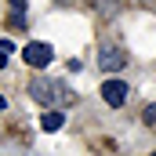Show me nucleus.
<instances>
[{
  "mask_svg": "<svg viewBox=\"0 0 156 156\" xmlns=\"http://www.w3.org/2000/svg\"><path fill=\"white\" fill-rule=\"evenodd\" d=\"M29 94L37 98L40 105H55V102H73V91H69L66 83H58V80H33Z\"/></svg>",
  "mask_w": 156,
  "mask_h": 156,
  "instance_id": "nucleus-1",
  "label": "nucleus"
},
{
  "mask_svg": "<svg viewBox=\"0 0 156 156\" xmlns=\"http://www.w3.org/2000/svg\"><path fill=\"white\" fill-rule=\"evenodd\" d=\"M123 66H127V51H123L120 44H113V40H105V44L98 47V69L116 73V69H123Z\"/></svg>",
  "mask_w": 156,
  "mask_h": 156,
  "instance_id": "nucleus-2",
  "label": "nucleus"
},
{
  "mask_svg": "<svg viewBox=\"0 0 156 156\" xmlns=\"http://www.w3.org/2000/svg\"><path fill=\"white\" fill-rule=\"evenodd\" d=\"M51 55H55V51H51V44H44V40H37V44H29V47L22 51V58H26V62H29L33 69H44V66L51 62Z\"/></svg>",
  "mask_w": 156,
  "mask_h": 156,
  "instance_id": "nucleus-3",
  "label": "nucleus"
},
{
  "mask_svg": "<svg viewBox=\"0 0 156 156\" xmlns=\"http://www.w3.org/2000/svg\"><path fill=\"white\" fill-rule=\"evenodd\" d=\"M102 98H105V102H109V105H123V102H127V83H123V80H105V83H102Z\"/></svg>",
  "mask_w": 156,
  "mask_h": 156,
  "instance_id": "nucleus-4",
  "label": "nucleus"
},
{
  "mask_svg": "<svg viewBox=\"0 0 156 156\" xmlns=\"http://www.w3.org/2000/svg\"><path fill=\"white\" fill-rule=\"evenodd\" d=\"M11 26L15 29L26 26V0H11Z\"/></svg>",
  "mask_w": 156,
  "mask_h": 156,
  "instance_id": "nucleus-5",
  "label": "nucleus"
},
{
  "mask_svg": "<svg viewBox=\"0 0 156 156\" xmlns=\"http://www.w3.org/2000/svg\"><path fill=\"white\" fill-rule=\"evenodd\" d=\"M40 127H44V131H58V127H62V113H44Z\"/></svg>",
  "mask_w": 156,
  "mask_h": 156,
  "instance_id": "nucleus-6",
  "label": "nucleus"
},
{
  "mask_svg": "<svg viewBox=\"0 0 156 156\" xmlns=\"http://www.w3.org/2000/svg\"><path fill=\"white\" fill-rule=\"evenodd\" d=\"M142 120H145L149 127H156V105H145V113H142Z\"/></svg>",
  "mask_w": 156,
  "mask_h": 156,
  "instance_id": "nucleus-7",
  "label": "nucleus"
},
{
  "mask_svg": "<svg viewBox=\"0 0 156 156\" xmlns=\"http://www.w3.org/2000/svg\"><path fill=\"white\" fill-rule=\"evenodd\" d=\"M0 51H4V55H11V51H15V40H0Z\"/></svg>",
  "mask_w": 156,
  "mask_h": 156,
  "instance_id": "nucleus-8",
  "label": "nucleus"
},
{
  "mask_svg": "<svg viewBox=\"0 0 156 156\" xmlns=\"http://www.w3.org/2000/svg\"><path fill=\"white\" fill-rule=\"evenodd\" d=\"M4 109H7V98H4V94H0V113H4Z\"/></svg>",
  "mask_w": 156,
  "mask_h": 156,
  "instance_id": "nucleus-9",
  "label": "nucleus"
},
{
  "mask_svg": "<svg viewBox=\"0 0 156 156\" xmlns=\"http://www.w3.org/2000/svg\"><path fill=\"white\" fill-rule=\"evenodd\" d=\"M153 156H156V153H153Z\"/></svg>",
  "mask_w": 156,
  "mask_h": 156,
  "instance_id": "nucleus-10",
  "label": "nucleus"
}]
</instances>
